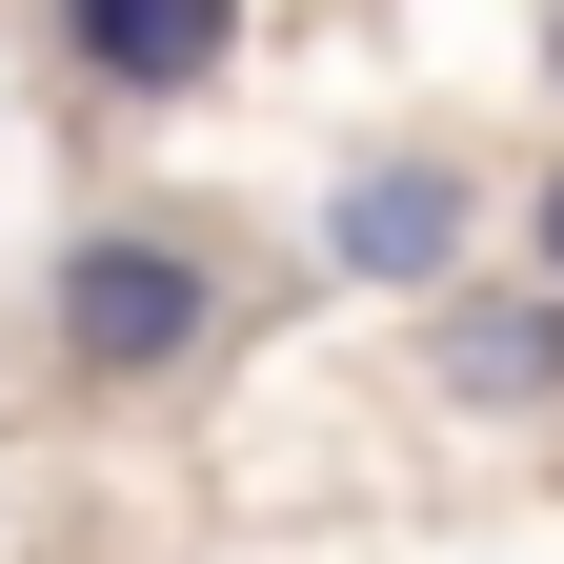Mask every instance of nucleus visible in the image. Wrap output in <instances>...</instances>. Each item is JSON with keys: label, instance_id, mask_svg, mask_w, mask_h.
Returning <instances> with one entry per match:
<instances>
[{"label": "nucleus", "instance_id": "5", "mask_svg": "<svg viewBox=\"0 0 564 564\" xmlns=\"http://www.w3.org/2000/svg\"><path fill=\"white\" fill-rule=\"evenodd\" d=\"M524 262H544V282H564V162H544V182H524Z\"/></svg>", "mask_w": 564, "mask_h": 564}, {"label": "nucleus", "instance_id": "2", "mask_svg": "<svg viewBox=\"0 0 564 564\" xmlns=\"http://www.w3.org/2000/svg\"><path fill=\"white\" fill-rule=\"evenodd\" d=\"M464 242H484V182L444 162V141H364V162L323 182V223H303V262L323 282H383V303H444Z\"/></svg>", "mask_w": 564, "mask_h": 564}, {"label": "nucleus", "instance_id": "6", "mask_svg": "<svg viewBox=\"0 0 564 564\" xmlns=\"http://www.w3.org/2000/svg\"><path fill=\"white\" fill-rule=\"evenodd\" d=\"M544 101H564V0H544Z\"/></svg>", "mask_w": 564, "mask_h": 564}, {"label": "nucleus", "instance_id": "1", "mask_svg": "<svg viewBox=\"0 0 564 564\" xmlns=\"http://www.w3.org/2000/svg\"><path fill=\"white\" fill-rule=\"evenodd\" d=\"M223 343H242V242L223 223H182V202L61 223V262H41V364L82 383V403H182Z\"/></svg>", "mask_w": 564, "mask_h": 564}, {"label": "nucleus", "instance_id": "3", "mask_svg": "<svg viewBox=\"0 0 564 564\" xmlns=\"http://www.w3.org/2000/svg\"><path fill=\"white\" fill-rule=\"evenodd\" d=\"M423 383L464 423H564V282L544 262H464L423 303Z\"/></svg>", "mask_w": 564, "mask_h": 564}, {"label": "nucleus", "instance_id": "4", "mask_svg": "<svg viewBox=\"0 0 564 564\" xmlns=\"http://www.w3.org/2000/svg\"><path fill=\"white\" fill-rule=\"evenodd\" d=\"M41 61L82 101H223L242 82V0H41Z\"/></svg>", "mask_w": 564, "mask_h": 564}]
</instances>
